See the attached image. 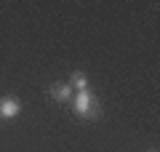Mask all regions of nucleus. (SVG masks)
<instances>
[{
	"label": "nucleus",
	"instance_id": "7ed1b4c3",
	"mask_svg": "<svg viewBox=\"0 0 160 152\" xmlns=\"http://www.w3.org/2000/svg\"><path fill=\"white\" fill-rule=\"evenodd\" d=\"M51 96L56 101H72V96H75V91H72V85L69 83H56L51 88Z\"/></svg>",
	"mask_w": 160,
	"mask_h": 152
},
{
	"label": "nucleus",
	"instance_id": "f03ea898",
	"mask_svg": "<svg viewBox=\"0 0 160 152\" xmlns=\"http://www.w3.org/2000/svg\"><path fill=\"white\" fill-rule=\"evenodd\" d=\"M19 112H22V101L16 96H3L0 99V118L3 120H13Z\"/></svg>",
	"mask_w": 160,
	"mask_h": 152
},
{
	"label": "nucleus",
	"instance_id": "f257e3e1",
	"mask_svg": "<svg viewBox=\"0 0 160 152\" xmlns=\"http://www.w3.org/2000/svg\"><path fill=\"white\" fill-rule=\"evenodd\" d=\"M69 104H72V109H75L78 118H93V115L99 112V109H96V99H93L91 88H88V91H78V94L72 96Z\"/></svg>",
	"mask_w": 160,
	"mask_h": 152
},
{
	"label": "nucleus",
	"instance_id": "20e7f679",
	"mask_svg": "<svg viewBox=\"0 0 160 152\" xmlns=\"http://www.w3.org/2000/svg\"><path fill=\"white\" fill-rule=\"evenodd\" d=\"M69 85H72V91L78 88V91H88V78H86V72H72L69 75Z\"/></svg>",
	"mask_w": 160,
	"mask_h": 152
}]
</instances>
